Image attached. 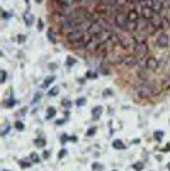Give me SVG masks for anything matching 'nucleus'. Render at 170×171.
<instances>
[{
    "instance_id": "c756f323",
    "label": "nucleus",
    "mask_w": 170,
    "mask_h": 171,
    "mask_svg": "<svg viewBox=\"0 0 170 171\" xmlns=\"http://www.w3.org/2000/svg\"><path fill=\"white\" fill-rule=\"evenodd\" d=\"M19 164H21V168H24V169H26V168L31 166V161H21Z\"/></svg>"
},
{
    "instance_id": "f257e3e1",
    "label": "nucleus",
    "mask_w": 170,
    "mask_h": 171,
    "mask_svg": "<svg viewBox=\"0 0 170 171\" xmlns=\"http://www.w3.org/2000/svg\"><path fill=\"white\" fill-rule=\"evenodd\" d=\"M78 27H80V22L78 20H75V19H67V20H63V24H61V32L70 34L71 31L78 29Z\"/></svg>"
},
{
    "instance_id": "c03bdc74",
    "label": "nucleus",
    "mask_w": 170,
    "mask_h": 171,
    "mask_svg": "<svg viewBox=\"0 0 170 171\" xmlns=\"http://www.w3.org/2000/svg\"><path fill=\"white\" fill-rule=\"evenodd\" d=\"M7 132H9V125H5L4 131H2V134H7Z\"/></svg>"
},
{
    "instance_id": "49530a36",
    "label": "nucleus",
    "mask_w": 170,
    "mask_h": 171,
    "mask_svg": "<svg viewBox=\"0 0 170 171\" xmlns=\"http://www.w3.org/2000/svg\"><path fill=\"white\" fill-rule=\"evenodd\" d=\"M163 151H170V144H167V146H165V149H163Z\"/></svg>"
},
{
    "instance_id": "2f4dec72",
    "label": "nucleus",
    "mask_w": 170,
    "mask_h": 171,
    "mask_svg": "<svg viewBox=\"0 0 170 171\" xmlns=\"http://www.w3.org/2000/svg\"><path fill=\"white\" fill-rule=\"evenodd\" d=\"M75 65V58H67V66H73Z\"/></svg>"
},
{
    "instance_id": "9b49d317",
    "label": "nucleus",
    "mask_w": 170,
    "mask_h": 171,
    "mask_svg": "<svg viewBox=\"0 0 170 171\" xmlns=\"http://www.w3.org/2000/svg\"><path fill=\"white\" fill-rule=\"evenodd\" d=\"M126 15H128V20H129V22H140V14H138L134 9H133V10H129Z\"/></svg>"
},
{
    "instance_id": "0eeeda50",
    "label": "nucleus",
    "mask_w": 170,
    "mask_h": 171,
    "mask_svg": "<svg viewBox=\"0 0 170 171\" xmlns=\"http://www.w3.org/2000/svg\"><path fill=\"white\" fill-rule=\"evenodd\" d=\"M158 59L156 58H153V56H146L145 58V68L146 69H150V71H156L158 69Z\"/></svg>"
},
{
    "instance_id": "ddd939ff",
    "label": "nucleus",
    "mask_w": 170,
    "mask_h": 171,
    "mask_svg": "<svg viewBox=\"0 0 170 171\" xmlns=\"http://www.w3.org/2000/svg\"><path fill=\"white\" fill-rule=\"evenodd\" d=\"M100 115H102V107H100V105L94 107V110H92V119H94V120H97Z\"/></svg>"
},
{
    "instance_id": "b1692460",
    "label": "nucleus",
    "mask_w": 170,
    "mask_h": 171,
    "mask_svg": "<svg viewBox=\"0 0 170 171\" xmlns=\"http://www.w3.org/2000/svg\"><path fill=\"white\" fill-rule=\"evenodd\" d=\"M133 169H134V171H143V163H141V161L134 163V164H133Z\"/></svg>"
},
{
    "instance_id": "de8ad7c7",
    "label": "nucleus",
    "mask_w": 170,
    "mask_h": 171,
    "mask_svg": "<svg viewBox=\"0 0 170 171\" xmlns=\"http://www.w3.org/2000/svg\"><path fill=\"white\" fill-rule=\"evenodd\" d=\"M36 2H37V4H41V2H43V0H36Z\"/></svg>"
},
{
    "instance_id": "473e14b6",
    "label": "nucleus",
    "mask_w": 170,
    "mask_h": 171,
    "mask_svg": "<svg viewBox=\"0 0 170 171\" xmlns=\"http://www.w3.org/2000/svg\"><path fill=\"white\" fill-rule=\"evenodd\" d=\"M162 5L163 9H170V0H162Z\"/></svg>"
},
{
    "instance_id": "a19ab883",
    "label": "nucleus",
    "mask_w": 170,
    "mask_h": 171,
    "mask_svg": "<svg viewBox=\"0 0 170 171\" xmlns=\"http://www.w3.org/2000/svg\"><path fill=\"white\" fill-rule=\"evenodd\" d=\"M49 154H51L49 151H44V153H43V158H44V159H48V158H49Z\"/></svg>"
},
{
    "instance_id": "a18cd8bd",
    "label": "nucleus",
    "mask_w": 170,
    "mask_h": 171,
    "mask_svg": "<svg viewBox=\"0 0 170 171\" xmlns=\"http://www.w3.org/2000/svg\"><path fill=\"white\" fill-rule=\"evenodd\" d=\"M163 87H165V88H168V87H170V80H167L165 83H163Z\"/></svg>"
},
{
    "instance_id": "f03ea898",
    "label": "nucleus",
    "mask_w": 170,
    "mask_h": 171,
    "mask_svg": "<svg viewBox=\"0 0 170 171\" xmlns=\"http://www.w3.org/2000/svg\"><path fill=\"white\" fill-rule=\"evenodd\" d=\"M83 37H85V31H82L80 27H78V29H75V31H71L70 34H67V41H68L70 44H73V46H75L77 43H80Z\"/></svg>"
},
{
    "instance_id": "72a5a7b5",
    "label": "nucleus",
    "mask_w": 170,
    "mask_h": 171,
    "mask_svg": "<svg viewBox=\"0 0 170 171\" xmlns=\"http://www.w3.org/2000/svg\"><path fill=\"white\" fill-rule=\"evenodd\" d=\"M37 29H39V31L44 29V22H43V20H37Z\"/></svg>"
},
{
    "instance_id": "9d476101",
    "label": "nucleus",
    "mask_w": 170,
    "mask_h": 171,
    "mask_svg": "<svg viewBox=\"0 0 170 171\" xmlns=\"http://www.w3.org/2000/svg\"><path fill=\"white\" fill-rule=\"evenodd\" d=\"M162 20H163V17L160 14H155L153 15V19L150 20V24H152L155 29H162Z\"/></svg>"
},
{
    "instance_id": "7c9ffc66",
    "label": "nucleus",
    "mask_w": 170,
    "mask_h": 171,
    "mask_svg": "<svg viewBox=\"0 0 170 171\" xmlns=\"http://www.w3.org/2000/svg\"><path fill=\"white\" fill-rule=\"evenodd\" d=\"M37 161H39V156H37V154H31V163H37Z\"/></svg>"
},
{
    "instance_id": "393cba45",
    "label": "nucleus",
    "mask_w": 170,
    "mask_h": 171,
    "mask_svg": "<svg viewBox=\"0 0 170 171\" xmlns=\"http://www.w3.org/2000/svg\"><path fill=\"white\" fill-rule=\"evenodd\" d=\"M58 93H60V90H58V88H56V87H55V88H51V90L48 91V95H49V97H56V95H58Z\"/></svg>"
},
{
    "instance_id": "7ed1b4c3",
    "label": "nucleus",
    "mask_w": 170,
    "mask_h": 171,
    "mask_svg": "<svg viewBox=\"0 0 170 171\" xmlns=\"http://www.w3.org/2000/svg\"><path fill=\"white\" fill-rule=\"evenodd\" d=\"M136 93H138L140 99H148V97H152L155 91H153V88H152L150 83H145V85H140V87L136 88Z\"/></svg>"
},
{
    "instance_id": "6ab92c4d",
    "label": "nucleus",
    "mask_w": 170,
    "mask_h": 171,
    "mask_svg": "<svg viewBox=\"0 0 170 171\" xmlns=\"http://www.w3.org/2000/svg\"><path fill=\"white\" fill-rule=\"evenodd\" d=\"M53 81H55V76H48V78L44 80V83H43V88H48L49 85L53 83Z\"/></svg>"
},
{
    "instance_id": "c85d7f7f",
    "label": "nucleus",
    "mask_w": 170,
    "mask_h": 171,
    "mask_svg": "<svg viewBox=\"0 0 170 171\" xmlns=\"http://www.w3.org/2000/svg\"><path fill=\"white\" fill-rule=\"evenodd\" d=\"M14 127L17 129V131H24V124H22V122H15Z\"/></svg>"
},
{
    "instance_id": "dca6fc26",
    "label": "nucleus",
    "mask_w": 170,
    "mask_h": 171,
    "mask_svg": "<svg viewBox=\"0 0 170 171\" xmlns=\"http://www.w3.org/2000/svg\"><path fill=\"white\" fill-rule=\"evenodd\" d=\"M112 147H114V149H124V142L122 141H114L112 142Z\"/></svg>"
},
{
    "instance_id": "1a4fd4ad",
    "label": "nucleus",
    "mask_w": 170,
    "mask_h": 171,
    "mask_svg": "<svg viewBox=\"0 0 170 171\" xmlns=\"http://www.w3.org/2000/svg\"><path fill=\"white\" fill-rule=\"evenodd\" d=\"M153 15H155L153 9H150V7H143V9H141V17H143L145 20H152Z\"/></svg>"
},
{
    "instance_id": "2eb2a0df",
    "label": "nucleus",
    "mask_w": 170,
    "mask_h": 171,
    "mask_svg": "<svg viewBox=\"0 0 170 171\" xmlns=\"http://www.w3.org/2000/svg\"><path fill=\"white\" fill-rule=\"evenodd\" d=\"M24 22H26V26H33V22H34V17L31 14H26V17H24Z\"/></svg>"
},
{
    "instance_id": "412c9836",
    "label": "nucleus",
    "mask_w": 170,
    "mask_h": 171,
    "mask_svg": "<svg viewBox=\"0 0 170 171\" xmlns=\"http://www.w3.org/2000/svg\"><path fill=\"white\" fill-rule=\"evenodd\" d=\"M34 144H36L37 147H44V146H46V141L41 137V139H36V141H34Z\"/></svg>"
},
{
    "instance_id": "a878e982",
    "label": "nucleus",
    "mask_w": 170,
    "mask_h": 171,
    "mask_svg": "<svg viewBox=\"0 0 170 171\" xmlns=\"http://www.w3.org/2000/svg\"><path fill=\"white\" fill-rule=\"evenodd\" d=\"M92 168H94V171H104V166H102V164H99V163H94Z\"/></svg>"
},
{
    "instance_id": "20e7f679",
    "label": "nucleus",
    "mask_w": 170,
    "mask_h": 171,
    "mask_svg": "<svg viewBox=\"0 0 170 171\" xmlns=\"http://www.w3.org/2000/svg\"><path fill=\"white\" fill-rule=\"evenodd\" d=\"M133 49H134V56H136V58H146L150 47H148L146 43H136V46H134Z\"/></svg>"
},
{
    "instance_id": "aec40b11",
    "label": "nucleus",
    "mask_w": 170,
    "mask_h": 171,
    "mask_svg": "<svg viewBox=\"0 0 170 171\" xmlns=\"http://www.w3.org/2000/svg\"><path fill=\"white\" fill-rule=\"evenodd\" d=\"M162 9H163L162 2H158V4L153 5V12H155V14H160V12H162Z\"/></svg>"
},
{
    "instance_id": "4be33fe9",
    "label": "nucleus",
    "mask_w": 170,
    "mask_h": 171,
    "mask_svg": "<svg viewBox=\"0 0 170 171\" xmlns=\"http://www.w3.org/2000/svg\"><path fill=\"white\" fill-rule=\"evenodd\" d=\"M15 103H17V100H15V99H9L7 102H4V107H14Z\"/></svg>"
},
{
    "instance_id": "58836bf2",
    "label": "nucleus",
    "mask_w": 170,
    "mask_h": 171,
    "mask_svg": "<svg viewBox=\"0 0 170 171\" xmlns=\"http://www.w3.org/2000/svg\"><path fill=\"white\" fill-rule=\"evenodd\" d=\"M65 156H67V151L61 149V151H60V154H58V158H65Z\"/></svg>"
},
{
    "instance_id": "39448f33",
    "label": "nucleus",
    "mask_w": 170,
    "mask_h": 171,
    "mask_svg": "<svg viewBox=\"0 0 170 171\" xmlns=\"http://www.w3.org/2000/svg\"><path fill=\"white\" fill-rule=\"evenodd\" d=\"M114 24L119 29H126V26H128V15H124L122 12H118L114 15Z\"/></svg>"
},
{
    "instance_id": "09e8293b",
    "label": "nucleus",
    "mask_w": 170,
    "mask_h": 171,
    "mask_svg": "<svg viewBox=\"0 0 170 171\" xmlns=\"http://www.w3.org/2000/svg\"><path fill=\"white\" fill-rule=\"evenodd\" d=\"M168 169H170V163H168Z\"/></svg>"
},
{
    "instance_id": "cd10ccee",
    "label": "nucleus",
    "mask_w": 170,
    "mask_h": 171,
    "mask_svg": "<svg viewBox=\"0 0 170 171\" xmlns=\"http://www.w3.org/2000/svg\"><path fill=\"white\" fill-rule=\"evenodd\" d=\"M153 136H155V139H156V141H162V139H163V132H162V131H156Z\"/></svg>"
},
{
    "instance_id": "8fccbe9b",
    "label": "nucleus",
    "mask_w": 170,
    "mask_h": 171,
    "mask_svg": "<svg viewBox=\"0 0 170 171\" xmlns=\"http://www.w3.org/2000/svg\"><path fill=\"white\" fill-rule=\"evenodd\" d=\"M2 171H9V169H2Z\"/></svg>"
},
{
    "instance_id": "bb28decb",
    "label": "nucleus",
    "mask_w": 170,
    "mask_h": 171,
    "mask_svg": "<svg viewBox=\"0 0 170 171\" xmlns=\"http://www.w3.org/2000/svg\"><path fill=\"white\" fill-rule=\"evenodd\" d=\"M85 103H87V99H83V97H80V99L77 100V105H78V107H83Z\"/></svg>"
},
{
    "instance_id": "4c0bfd02",
    "label": "nucleus",
    "mask_w": 170,
    "mask_h": 171,
    "mask_svg": "<svg viewBox=\"0 0 170 171\" xmlns=\"http://www.w3.org/2000/svg\"><path fill=\"white\" fill-rule=\"evenodd\" d=\"M68 139H70V137H68L67 134H63V136H61V142H63V144H65V142H68Z\"/></svg>"
},
{
    "instance_id": "5701e85b",
    "label": "nucleus",
    "mask_w": 170,
    "mask_h": 171,
    "mask_svg": "<svg viewBox=\"0 0 170 171\" xmlns=\"http://www.w3.org/2000/svg\"><path fill=\"white\" fill-rule=\"evenodd\" d=\"M141 4H143V7H150V9H153V5H155V2H153V0H143Z\"/></svg>"
},
{
    "instance_id": "37998d69",
    "label": "nucleus",
    "mask_w": 170,
    "mask_h": 171,
    "mask_svg": "<svg viewBox=\"0 0 170 171\" xmlns=\"http://www.w3.org/2000/svg\"><path fill=\"white\" fill-rule=\"evenodd\" d=\"M104 95H106V97H107V95H112V91L111 90H104Z\"/></svg>"
},
{
    "instance_id": "c9c22d12",
    "label": "nucleus",
    "mask_w": 170,
    "mask_h": 171,
    "mask_svg": "<svg viewBox=\"0 0 170 171\" xmlns=\"http://www.w3.org/2000/svg\"><path fill=\"white\" fill-rule=\"evenodd\" d=\"M5 80H7V73H5V71H2V76H0V81L4 83Z\"/></svg>"
},
{
    "instance_id": "ea45409f",
    "label": "nucleus",
    "mask_w": 170,
    "mask_h": 171,
    "mask_svg": "<svg viewBox=\"0 0 170 171\" xmlns=\"http://www.w3.org/2000/svg\"><path fill=\"white\" fill-rule=\"evenodd\" d=\"M39 99H41V93H36V97H34V100H33V102H34V103H36V102H39Z\"/></svg>"
},
{
    "instance_id": "f8f14e48",
    "label": "nucleus",
    "mask_w": 170,
    "mask_h": 171,
    "mask_svg": "<svg viewBox=\"0 0 170 171\" xmlns=\"http://www.w3.org/2000/svg\"><path fill=\"white\" fill-rule=\"evenodd\" d=\"M124 63L126 66H136L138 65V59H136V56H128V58H124Z\"/></svg>"
},
{
    "instance_id": "423d86ee",
    "label": "nucleus",
    "mask_w": 170,
    "mask_h": 171,
    "mask_svg": "<svg viewBox=\"0 0 170 171\" xmlns=\"http://www.w3.org/2000/svg\"><path fill=\"white\" fill-rule=\"evenodd\" d=\"M102 31H104L102 22L95 20V22H92V24H90V27H89V31H87V34H90L92 37H95V36H99V34L102 32Z\"/></svg>"
},
{
    "instance_id": "79ce46f5",
    "label": "nucleus",
    "mask_w": 170,
    "mask_h": 171,
    "mask_svg": "<svg viewBox=\"0 0 170 171\" xmlns=\"http://www.w3.org/2000/svg\"><path fill=\"white\" fill-rule=\"evenodd\" d=\"M63 105H65V107H70V105H71V103H70V102H68V100H63Z\"/></svg>"
},
{
    "instance_id": "e433bc0d",
    "label": "nucleus",
    "mask_w": 170,
    "mask_h": 171,
    "mask_svg": "<svg viewBox=\"0 0 170 171\" xmlns=\"http://www.w3.org/2000/svg\"><path fill=\"white\" fill-rule=\"evenodd\" d=\"M95 76H97L95 71H89V75H87V78H95Z\"/></svg>"
},
{
    "instance_id": "a211bd4d",
    "label": "nucleus",
    "mask_w": 170,
    "mask_h": 171,
    "mask_svg": "<svg viewBox=\"0 0 170 171\" xmlns=\"http://www.w3.org/2000/svg\"><path fill=\"white\" fill-rule=\"evenodd\" d=\"M58 2H60L61 5H65V7H70V5H73L77 0H58Z\"/></svg>"
},
{
    "instance_id": "4468645a",
    "label": "nucleus",
    "mask_w": 170,
    "mask_h": 171,
    "mask_svg": "<svg viewBox=\"0 0 170 171\" xmlns=\"http://www.w3.org/2000/svg\"><path fill=\"white\" fill-rule=\"evenodd\" d=\"M48 39H49V43H56V41H58V37H56V34H55V29L48 31Z\"/></svg>"
},
{
    "instance_id": "f3484780",
    "label": "nucleus",
    "mask_w": 170,
    "mask_h": 171,
    "mask_svg": "<svg viewBox=\"0 0 170 171\" xmlns=\"http://www.w3.org/2000/svg\"><path fill=\"white\" fill-rule=\"evenodd\" d=\"M55 115H56V110L53 109V107H49V109H48V112H46V119H53Z\"/></svg>"
},
{
    "instance_id": "f704fd0d",
    "label": "nucleus",
    "mask_w": 170,
    "mask_h": 171,
    "mask_svg": "<svg viewBox=\"0 0 170 171\" xmlns=\"http://www.w3.org/2000/svg\"><path fill=\"white\" fill-rule=\"evenodd\" d=\"M95 131H97L95 127H90L89 131H87V136H94V134H95Z\"/></svg>"
},
{
    "instance_id": "6e6552de",
    "label": "nucleus",
    "mask_w": 170,
    "mask_h": 171,
    "mask_svg": "<svg viewBox=\"0 0 170 171\" xmlns=\"http://www.w3.org/2000/svg\"><path fill=\"white\" fill-rule=\"evenodd\" d=\"M156 46L158 47H167L168 46V36L165 32H162L158 37H156Z\"/></svg>"
}]
</instances>
